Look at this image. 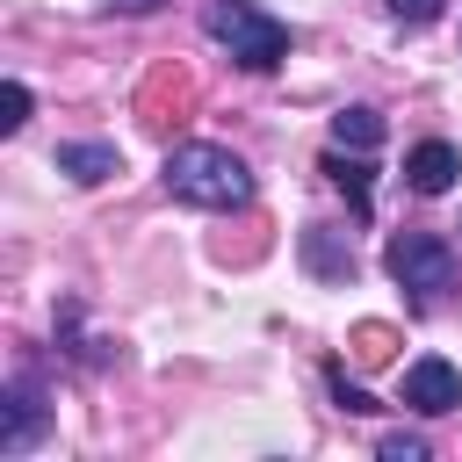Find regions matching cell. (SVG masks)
<instances>
[{"label":"cell","mask_w":462,"mask_h":462,"mask_svg":"<svg viewBox=\"0 0 462 462\" xmlns=\"http://www.w3.org/2000/svg\"><path fill=\"white\" fill-rule=\"evenodd\" d=\"M166 195L173 202H188V209H245L253 202V166L238 159V152H224V144H173L166 152Z\"/></svg>","instance_id":"1"},{"label":"cell","mask_w":462,"mask_h":462,"mask_svg":"<svg viewBox=\"0 0 462 462\" xmlns=\"http://www.w3.org/2000/svg\"><path fill=\"white\" fill-rule=\"evenodd\" d=\"M202 29L231 51V65H238V72H274V65L289 58V43H296V36H289V22H282V14H267L260 0H209V7H202Z\"/></svg>","instance_id":"2"},{"label":"cell","mask_w":462,"mask_h":462,"mask_svg":"<svg viewBox=\"0 0 462 462\" xmlns=\"http://www.w3.org/2000/svg\"><path fill=\"white\" fill-rule=\"evenodd\" d=\"M383 267H390V282L411 289L419 303H433L440 289H455V245H448L440 231H397V238L383 245Z\"/></svg>","instance_id":"3"},{"label":"cell","mask_w":462,"mask_h":462,"mask_svg":"<svg viewBox=\"0 0 462 462\" xmlns=\"http://www.w3.org/2000/svg\"><path fill=\"white\" fill-rule=\"evenodd\" d=\"M43 433H51V390L36 368H14L0 397V455H29Z\"/></svg>","instance_id":"4"},{"label":"cell","mask_w":462,"mask_h":462,"mask_svg":"<svg viewBox=\"0 0 462 462\" xmlns=\"http://www.w3.org/2000/svg\"><path fill=\"white\" fill-rule=\"evenodd\" d=\"M397 404H404V411H419V419L455 411V404H462V368H455V361H440V354L411 361V368H404V397H397Z\"/></svg>","instance_id":"5"},{"label":"cell","mask_w":462,"mask_h":462,"mask_svg":"<svg viewBox=\"0 0 462 462\" xmlns=\"http://www.w3.org/2000/svg\"><path fill=\"white\" fill-rule=\"evenodd\" d=\"M455 173H462V152H455L448 137H426V144L404 152V188H411V195H448Z\"/></svg>","instance_id":"6"},{"label":"cell","mask_w":462,"mask_h":462,"mask_svg":"<svg viewBox=\"0 0 462 462\" xmlns=\"http://www.w3.org/2000/svg\"><path fill=\"white\" fill-rule=\"evenodd\" d=\"M303 267H310L318 282H354V245H346V231L310 224V231H303Z\"/></svg>","instance_id":"7"},{"label":"cell","mask_w":462,"mask_h":462,"mask_svg":"<svg viewBox=\"0 0 462 462\" xmlns=\"http://www.w3.org/2000/svg\"><path fill=\"white\" fill-rule=\"evenodd\" d=\"M72 188H101L108 173H123V152L116 144H58V159H51Z\"/></svg>","instance_id":"8"},{"label":"cell","mask_w":462,"mask_h":462,"mask_svg":"<svg viewBox=\"0 0 462 462\" xmlns=\"http://www.w3.org/2000/svg\"><path fill=\"white\" fill-rule=\"evenodd\" d=\"M318 173L346 195V209H354V217H368V173H375V166H368V152H339V144H332Z\"/></svg>","instance_id":"9"},{"label":"cell","mask_w":462,"mask_h":462,"mask_svg":"<svg viewBox=\"0 0 462 462\" xmlns=\"http://www.w3.org/2000/svg\"><path fill=\"white\" fill-rule=\"evenodd\" d=\"M332 144L339 152H375L383 144V116L375 108H339L332 116Z\"/></svg>","instance_id":"10"},{"label":"cell","mask_w":462,"mask_h":462,"mask_svg":"<svg viewBox=\"0 0 462 462\" xmlns=\"http://www.w3.org/2000/svg\"><path fill=\"white\" fill-rule=\"evenodd\" d=\"M325 383H332V404H339V411H354V419L375 411V397H368L361 383H346V368H325Z\"/></svg>","instance_id":"11"},{"label":"cell","mask_w":462,"mask_h":462,"mask_svg":"<svg viewBox=\"0 0 462 462\" xmlns=\"http://www.w3.org/2000/svg\"><path fill=\"white\" fill-rule=\"evenodd\" d=\"M375 455H383V462H426L433 448H426L419 433H383V440H375Z\"/></svg>","instance_id":"12"},{"label":"cell","mask_w":462,"mask_h":462,"mask_svg":"<svg viewBox=\"0 0 462 462\" xmlns=\"http://www.w3.org/2000/svg\"><path fill=\"white\" fill-rule=\"evenodd\" d=\"M22 123H29V87L7 79V87H0V130H22Z\"/></svg>","instance_id":"13"},{"label":"cell","mask_w":462,"mask_h":462,"mask_svg":"<svg viewBox=\"0 0 462 462\" xmlns=\"http://www.w3.org/2000/svg\"><path fill=\"white\" fill-rule=\"evenodd\" d=\"M383 7H390L404 29H426V22H440V7H448V0H383Z\"/></svg>","instance_id":"14"},{"label":"cell","mask_w":462,"mask_h":462,"mask_svg":"<svg viewBox=\"0 0 462 462\" xmlns=\"http://www.w3.org/2000/svg\"><path fill=\"white\" fill-rule=\"evenodd\" d=\"M166 0H101V14H159Z\"/></svg>","instance_id":"15"}]
</instances>
